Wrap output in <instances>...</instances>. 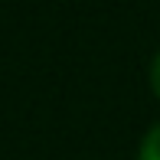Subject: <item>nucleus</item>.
I'll return each mask as SVG.
<instances>
[{
	"instance_id": "1",
	"label": "nucleus",
	"mask_w": 160,
	"mask_h": 160,
	"mask_svg": "<svg viewBox=\"0 0 160 160\" xmlns=\"http://www.w3.org/2000/svg\"><path fill=\"white\" fill-rule=\"evenodd\" d=\"M137 160H160V121L144 131L141 144H137Z\"/></svg>"
},
{
	"instance_id": "2",
	"label": "nucleus",
	"mask_w": 160,
	"mask_h": 160,
	"mask_svg": "<svg viewBox=\"0 0 160 160\" xmlns=\"http://www.w3.org/2000/svg\"><path fill=\"white\" fill-rule=\"evenodd\" d=\"M147 82H150V92H154V98L160 101V49L154 52V59L147 65Z\"/></svg>"
}]
</instances>
